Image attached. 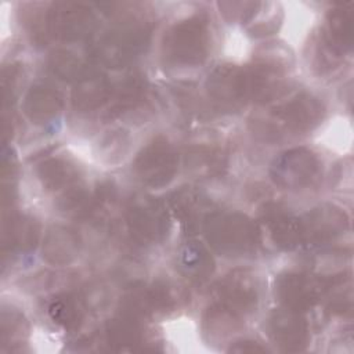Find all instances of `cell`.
<instances>
[{
  "mask_svg": "<svg viewBox=\"0 0 354 354\" xmlns=\"http://www.w3.org/2000/svg\"><path fill=\"white\" fill-rule=\"evenodd\" d=\"M275 339L279 340L281 346L288 350H300L306 337L304 328L290 318H278L274 328Z\"/></svg>",
  "mask_w": 354,
  "mask_h": 354,
  "instance_id": "cell-1",
  "label": "cell"
}]
</instances>
